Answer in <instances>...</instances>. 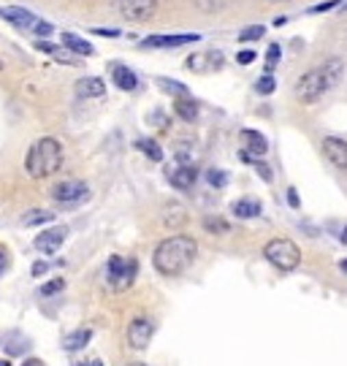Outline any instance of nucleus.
Returning a JSON list of instances; mask_svg holds the SVG:
<instances>
[{
	"label": "nucleus",
	"instance_id": "f257e3e1",
	"mask_svg": "<svg viewBox=\"0 0 347 366\" xmlns=\"http://www.w3.org/2000/svg\"><path fill=\"white\" fill-rule=\"evenodd\" d=\"M198 255V241L193 236H168L155 247L152 263L163 277H179L190 269Z\"/></svg>",
	"mask_w": 347,
	"mask_h": 366
},
{
	"label": "nucleus",
	"instance_id": "f03ea898",
	"mask_svg": "<svg viewBox=\"0 0 347 366\" xmlns=\"http://www.w3.org/2000/svg\"><path fill=\"white\" fill-rule=\"evenodd\" d=\"M342 73H345V63L339 57H331L320 68H312V71H307L304 76H298L293 92H296V98L301 103H318L342 79Z\"/></svg>",
	"mask_w": 347,
	"mask_h": 366
},
{
	"label": "nucleus",
	"instance_id": "7ed1b4c3",
	"mask_svg": "<svg viewBox=\"0 0 347 366\" xmlns=\"http://www.w3.org/2000/svg\"><path fill=\"white\" fill-rule=\"evenodd\" d=\"M63 166V144L52 136L47 139H38L36 144L27 149V157H25V168L33 179H47L52 177L57 168Z\"/></svg>",
	"mask_w": 347,
	"mask_h": 366
},
{
	"label": "nucleus",
	"instance_id": "20e7f679",
	"mask_svg": "<svg viewBox=\"0 0 347 366\" xmlns=\"http://www.w3.org/2000/svg\"><path fill=\"white\" fill-rule=\"evenodd\" d=\"M264 255L266 261L279 269V272H293L298 263H301V250L296 241L290 239H272L266 247H264Z\"/></svg>",
	"mask_w": 347,
	"mask_h": 366
},
{
	"label": "nucleus",
	"instance_id": "39448f33",
	"mask_svg": "<svg viewBox=\"0 0 347 366\" xmlns=\"http://www.w3.org/2000/svg\"><path fill=\"white\" fill-rule=\"evenodd\" d=\"M139 274V263L136 258H125V255H112L109 258V266H106V280L114 291H128L133 285Z\"/></svg>",
	"mask_w": 347,
	"mask_h": 366
},
{
	"label": "nucleus",
	"instance_id": "423d86ee",
	"mask_svg": "<svg viewBox=\"0 0 347 366\" xmlns=\"http://www.w3.org/2000/svg\"><path fill=\"white\" fill-rule=\"evenodd\" d=\"M87 196H90V187L84 182H79V179H68V182H60V185L52 187V198L57 204H79Z\"/></svg>",
	"mask_w": 347,
	"mask_h": 366
},
{
	"label": "nucleus",
	"instance_id": "0eeeda50",
	"mask_svg": "<svg viewBox=\"0 0 347 366\" xmlns=\"http://www.w3.org/2000/svg\"><path fill=\"white\" fill-rule=\"evenodd\" d=\"M117 11H120L125 19L144 22V19H149V16L157 11V0H120V3H117Z\"/></svg>",
	"mask_w": 347,
	"mask_h": 366
},
{
	"label": "nucleus",
	"instance_id": "6e6552de",
	"mask_svg": "<svg viewBox=\"0 0 347 366\" xmlns=\"http://www.w3.org/2000/svg\"><path fill=\"white\" fill-rule=\"evenodd\" d=\"M239 142H242V157H244V160H255V157H261V155L269 152L266 136L258 133V131H250V128L242 131V133H239Z\"/></svg>",
	"mask_w": 347,
	"mask_h": 366
},
{
	"label": "nucleus",
	"instance_id": "1a4fd4ad",
	"mask_svg": "<svg viewBox=\"0 0 347 366\" xmlns=\"http://www.w3.org/2000/svg\"><path fill=\"white\" fill-rule=\"evenodd\" d=\"M66 236H68V228L66 225H57V228H49V231H41L38 236H36V250H41L44 255H55L60 247H63V241H66Z\"/></svg>",
	"mask_w": 347,
	"mask_h": 366
},
{
	"label": "nucleus",
	"instance_id": "9d476101",
	"mask_svg": "<svg viewBox=\"0 0 347 366\" xmlns=\"http://www.w3.org/2000/svg\"><path fill=\"white\" fill-rule=\"evenodd\" d=\"M0 19L16 25V27H22V30H33V33H36V27H38V22H41L33 11L19 8V5H3V8H0Z\"/></svg>",
	"mask_w": 347,
	"mask_h": 366
},
{
	"label": "nucleus",
	"instance_id": "9b49d317",
	"mask_svg": "<svg viewBox=\"0 0 347 366\" xmlns=\"http://www.w3.org/2000/svg\"><path fill=\"white\" fill-rule=\"evenodd\" d=\"M152 334H155L152 320H146V317H136V320L128 326V345H131L133 350H146V348H149Z\"/></svg>",
	"mask_w": 347,
	"mask_h": 366
},
{
	"label": "nucleus",
	"instance_id": "f8f14e48",
	"mask_svg": "<svg viewBox=\"0 0 347 366\" xmlns=\"http://www.w3.org/2000/svg\"><path fill=\"white\" fill-rule=\"evenodd\" d=\"M190 41H201L198 33H174V36H149L144 38V47H152V49H177V47H185Z\"/></svg>",
	"mask_w": 347,
	"mask_h": 366
},
{
	"label": "nucleus",
	"instance_id": "ddd939ff",
	"mask_svg": "<svg viewBox=\"0 0 347 366\" xmlns=\"http://www.w3.org/2000/svg\"><path fill=\"white\" fill-rule=\"evenodd\" d=\"M166 177H168V182H171L177 190H190V187L196 185V179H198V171H196V166H190V163H179V166L168 168Z\"/></svg>",
	"mask_w": 347,
	"mask_h": 366
},
{
	"label": "nucleus",
	"instance_id": "4468645a",
	"mask_svg": "<svg viewBox=\"0 0 347 366\" xmlns=\"http://www.w3.org/2000/svg\"><path fill=\"white\" fill-rule=\"evenodd\" d=\"M323 155L329 157L331 166H337L339 171H347V142L345 139H337V136L323 139Z\"/></svg>",
	"mask_w": 347,
	"mask_h": 366
},
{
	"label": "nucleus",
	"instance_id": "2eb2a0df",
	"mask_svg": "<svg viewBox=\"0 0 347 366\" xmlns=\"http://www.w3.org/2000/svg\"><path fill=\"white\" fill-rule=\"evenodd\" d=\"M222 66V55L220 52H196L188 57V71L193 73H209L217 71Z\"/></svg>",
	"mask_w": 347,
	"mask_h": 366
},
{
	"label": "nucleus",
	"instance_id": "dca6fc26",
	"mask_svg": "<svg viewBox=\"0 0 347 366\" xmlns=\"http://www.w3.org/2000/svg\"><path fill=\"white\" fill-rule=\"evenodd\" d=\"M103 92H106V84L98 76H84V79L76 81V95L79 98H101Z\"/></svg>",
	"mask_w": 347,
	"mask_h": 366
},
{
	"label": "nucleus",
	"instance_id": "f3484780",
	"mask_svg": "<svg viewBox=\"0 0 347 366\" xmlns=\"http://www.w3.org/2000/svg\"><path fill=\"white\" fill-rule=\"evenodd\" d=\"M112 79H114V84H117L120 90H125V92H131V90L139 87V76L131 71L128 66H114V68H112Z\"/></svg>",
	"mask_w": 347,
	"mask_h": 366
},
{
	"label": "nucleus",
	"instance_id": "a211bd4d",
	"mask_svg": "<svg viewBox=\"0 0 347 366\" xmlns=\"http://www.w3.org/2000/svg\"><path fill=\"white\" fill-rule=\"evenodd\" d=\"M231 212L242 220H253V218H258V215H261V204H258V201H253V198H242V201H233Z\"/></svg>",
	"mask_w": 347,
	"mask_h": 366
},
{
	"label": "nucleus",
	"instance_id": "6ab92c4d",
	"mask_svg": "<svg viewBox=\"0 0 347 366\" xmlns=\"http://www.w3.org/2000/svg\"><path fill=\"white\" fill-rule=\"evenodd\" d=\"M90 339H92V331L90 328H76L73 334L66 337V342H63V348L73 353V350H81V348H87L90 345Z\"/></svg>",
	"mask_w": 347,
	"mask_h": 366
},
{
	"label": "nucleus",
	"instance_id": "aec40b11",
	"mask_svg": "<svg viewBox=\"0 0 347 366\" xmlns=\"http://www.w3.org/2000/svg\"><path fill=\"white\" fill-rule=\"evenodd\" d=\"M60 41H63V49H70L73 55H92V44H87L84 38H79L73 33H63Z\"/></svg>",
	"mask_w": 347,
	"mask_h": 366
},
{
	"label": "nucleus",
	"instance_id": "412c9836",
	"mask_svg": "<svg viewBox=\"0 0 347 366\" xmlns=\"http://www.w3.org/2000/svg\"><path fill=\"white\" fill-rule=\"evenodd\" d=\"M174 112H177L185 122H193V120L198 117V106H196V101H190V98H185V95L174 103Z\"/></svg>",
	"mask_w": 347,
	"mask_h": 366
},
{
	"label": "nucleus",
	"instance_id": "4be33fe9",
	"mask_svg": "<svg viewBox=\"0 0 347 366\" xmlns=\"http://www.w3.org/2000/svg\"><path fill=\"white\" fill-rule=\"evenodd\" d=\"M264 33H266L264 25H250V27H244V30L239 33V41H242V44H253V41L264 38Z\"/></svg>",
	"mask_w": 347,
	"mask_h": 366
},
{
	"label": "nucleus",
	"instance_id": "5701e85b",
	"mask_svg": "<svg viewBox=\"0 0 347 366\" xmlns=\"http://www.w3.org/2000/svg\"><path fill=\"white\" fill-rule=\"evenodd\" d=\"M136 146H139V149L144 152V155H146V157H149V160H155V163H160V160H163V149L157 146V142H146V139H141Z\"/></svg>",
	"mask_w": 347,
	"mask_h": 366
},
{
	"label": "nucleus",
	"instance_id": "b1692460",
	"mask_svg": "<svg viewBox=\"0 0 347 366\" xmlns=\"http://www.w3.org/2000/svg\"><path fill=\"white\" fill-rule=\"evenodd\" d=\"M166 225H182L185 222V209L179 207V204H171L168 209H166Z\"/></svg>",
	"mask_w": 347,
	"mask_h": 366
},
{
	"label": "nucleus",
	"instance_id": "393cba45",
	"mask_svg": "<svg viewBox=\"0 0 347 366\" xmlns=\"http://www.w3.org/2000/svg\"><path fill=\"white\" fill-rule=\"evenodd\" d=\"M274 87H277V81H274V76H272V73H264V76L255 81V90H258L261 95H272V92H274Z\"/></svg>",
	"mask_w": 347,
	"mask_h": 366
},
{
	"label": "nucleus",
	"instance_id": "a878e982",
	"mask_svg": "<svg viewBox=\"0 0 347 366\" xmlns=\"http://www.w3.org/2000/svg\"><path fill=\"white\" fill-rule=\"evenodd\" d=\"M279 57H282V49H279V44H269V49H266V71L272 73L274 68H277Z\"/></svg>",
	"mask_w": 347,
	"mask_h": 366
},
{
	"label": "nucleus",
	"instance_id": "bb28decb",
	"mask_svg": "<svg viewBox=\"0 0 347 366\" xmlns=\"http://www.w3.org/2000/svg\"><path fill=\"white\" fill-rule=\"evenodd\" d=\"M204 228H207L209 233H228L231 231V225L222 218H207L204 220Z\"/></svg>",
	"mask_w": 347,
	"mask_h": 366
},
{
	"label": "nucleus",
	"instance_id": "cd10ccee",
	"mask_svg": "<svg viewBox=\"0 0 347 366\" xmlns=\"http://www.w3.org/2000/svg\"><path fill=\"white\" fill-rule=\"evenodd\" d=\"M52 218H55L52 212H41V209H36V212H27V215L22 218V222H25V225H38V222H49Z\"/></svg>",
	"mask_w": 347,
	"mask_h": 366
},
{
	"label": "nucleus",
	"instance_id": "c85d7f7f",
	"mask_svg": "<svg viewBox=\"0 0 347 366\" xmlns=\"http://www.w3.org/2000/svg\"><path fill=\"white\" fill-rule=\"evenodd\" d=\"M207 179L211 187H225L228 185V174L225 171H220V168H211V171H207Z\"/></svg>",
	"mask_w": 347,
	"mask_h": 366
},
{
	"label": "nucleus",
	"instance_id": "c756f323",
	"mask_svg": "<svg viewBox=\"0 0 347 366\" xmlns=\"http://www.w3.org/2000/svg\"><path fill=\"white\" fill-rule=\"evenodd\" d=\"M193 3H196V8H201V11L211 14V11H220L228 0H193Z\"/></svg>",
	"mask_w": 347,
	"mask_h": 366
},
{
	"label": "nucleus",
	"instance_id": "7c9ffc66",
	"mask_svg": "<svg viewBox=\"0 0 347 366\" xmlns=\"http://www.w3.org/2000/svg\"><path fill=\"white\" fill-rule=\"evenodd\" d=\"M66 288V280H52V283H47V285H41V291L38 296H55V293H60Z\"/></svg>",
	"mask_w": 347,
	"mask_h": 366
},
{
	"label": "nucleus",
	"instance_id": "2f4dec72",
	"mask_svg": "<svg viewBox=\"0 0 347 366\" xmlns=\"http://www.w3.org/2000/svg\"><path fill=\"white\" fill-rule=\"evenodd\" d=\"M160 87L166 92H174V95H188V90L179 84V81H168V79H160Z\"/></svg>",
	"mask_w": 347,
	"mask_h": 366
},
{
	"label": "nucleus",
	"instance_id": "473e14b6",
	"mask_svg": "<svg viewBox=\"0 0 347 366\" xmlns=\"http://www.w3.org/2000/svg\"><path fill=\"white\" fill-rule=\"evenodd\" d=\"M49 55H55V57H57L60 63H66V66H79V63H76V55H70V52H66V49H57V47H55Z\"/></svg>",
	"mask_w": 347,
	"mask_h": 366
},
{
	"label": "nucleus",
	"instance_id": "72a5a7b5",
	"mask_svg": "<svg viewBox=\"0 0 347 366\" xmlns=\"http://www.w3.org/2000/svg\"><path fill=\"white\" fill-rule=\"evenodd\" d=\"M339 5V0H329V3H318V5H312L309 8V14H323V11H331V8H337Z\"/></svg>",
	"mask_w": 347,
	"mask_h": 366
},
{
	"label": "nucleus",
	"instance_id": "f704fd0d",
	"mask_svg": "<svg viewBox=\"0 0 347 366\" xmlns=\"http://www.w3.org/2000/svg\"><path fill=\"white\" fill-rule=\"evenodd\" d=\"M253 60H255V52H253V49H244V52L236 55V63H239V66H250Z\"/></svg>",
	"mask_w": 347,
	"mask_h": 366
},
{
	"label": "nucleus",
	"instance_id": "c9c22d12",
	"mask_svg": "<svg viewBox=\"0 0 347 366\" xmlns=\"http://www.w3.org/2000/svg\"><path fill=\"white\" fill-rule=\"evenodd\" d=\"M255 171L264 177V182H272V171H269V166H266V163H258V157H255Z\"/></svg>",
	"mask_w": 347,
	"mask_h": 366
},
{
	"label": "nucleus",
	"instance_id": "e433bc0d",
	"mask_svg": "<svg viewBox=\"0 0 347 366\" xmlns=\"http://www.w3.org/2000/svg\"><path fill=\"white\" fill-rule=\"evenodd\" d=\"M92 33H95V36H109V38H117V36H120V30H106V27H95Z\"/></svg>",
	"mask_w": 347,
	"mask_h": 366
},
{
	"label": "nucleus",
	"instance_id": "4c0bfd02",
	"mask_svg": "<svg viewBox=\"0 0 347 366\" xmlns=\"http://www.w3.org/2000/svg\"><path fill=\"white\" fill-rule=\"evenodd\" d=\"M5 266H8V250H5V247H0V274L5 272Z\"/></svg>",
	"mask_w": 347,
	"mask_h": 366
},
{
	"label": "nucleus",
	"instance_id": "58836bf2",
	"mask_svg": "<svg viewBox=\"0 0 347 366\" xmlns=\"http://www.w3.org/2000/svg\"><path fill=\"white\" fill-rule=\"evenodd\" d=\"M47 269H49V266H47L44 261H38V263H33V274H36V277H41V274H44Z\"/></svg>",
	"mask_w": 347,
	"mask_h": 366
},
{
	"label": "nucleus",
	"instance_id": "ea45409f",
	"mask_svg": "<svg viewBox=\"0 0 347 366\" xmlns=\"http://www.w3.org/2000/svg\"><path fill=\"white\" fill-rule=\"evenodd\" d=\"M73 366H103L98 358H90V361H73Z\"/></svg>",
	"mask_w": 347,
	"mask_h": 366
},
{
	"label": "nucleus",
	"instance_id": "a19ab883",
	"mask_svg": "<svg viewBox=\"0 0 347 366\" xmlns=\"http://www.w3.org/2000/svg\"><path fill=\"white\" fill-rule=\"evenodd\" d=\"M287 201H290V207H298V196H296V190H293V187L287 190Z\"/></svg>",
	"mask_w": 347,
	"mask_h": 366
},
{
	"label": "nucleus",
	"instance_id": "79ce46f5",
	"mask_svg": "<svg viewBox=\"0 0 347 366\" xmlns=\"http://www.w3.org/2000/svg\"><path fill=\"white\" fill-rule=\"evenodd\" d=\"M22 366H47V364H44V361H38V358H27Z\"/></svg>",
	"mask_w": 347,
	"mask_h": 366
},
{
	"label": "nucleus",
	"instance_id": "37998d69",
	"mask_svg": "<svg viewBox=\"0 0 347 366\" xmlns=\"http://www.w3.org/2000/svg\"><path fill=\"white\" fill-rule=\"evenodd\" d=\"M285 22H287V16H277V19H274V27H282Z\"/></svg>",
	"mask_w": 347,
	"mask_h": 366
},
{
	"label": "nucleus",
	"instance_id": "c03bdc74",
	"mask_svg": "<svg viewBox=\"0 0 347 366\" xmlns=\"http://www.w3.org/2000/svg\"><path fill=\"white\" fill-rule=\"evenodd\" d=\"M339 241H342V244H347V225H345V231L339 233Z\"/></svg>",
	"mask_w": 347,
	"mask_h": 366
},
{
	"label": "nucleus",
	"instance_id": "a18cd8bd",
	"mask_svg": "<svg viewBox=\"0 0 347 366\" xmlns=\"http://www.w3.org/2000/svg\"><path fill=\"white\" fill-rule=\"evenodd\" d=\"M339 269H342V272L347 274V261H342V263H339Z\"/></svg>",
	"mask_w": 347,
	"mask_h": 366
},
{
	"label": "nucleus",
	"instance_id": "49530a36",
	"mask_svg": "<svg viewBox=\"0 0 347 366\" xmlns=\"http://www.w3.org/2000/svg\"><path fill=\"white\" fill-rule=\"evenodd\" d=\"M272 3H287V0H272Z\"/></svg>",
	"mask_w": 347,
	"mask_h": 366
},
{
	"label": "nucleus",
	"instance_id": "de8ad7c7",
	"mask_svg": "<svg viewBox=\"0 0 347 366\" xmlns=\"http://www.w3.org/2000/svg\"><path fill=\"white\" fill-rule=\"evenodd\" d=\"M128 366H144V364H128Z\"/></svg>",
	"mask_w": 347,
	"mask_h": 366
},
{
	"label": "nucleus",
	"instance_id": "09e8293b",
	"mask_svg": "<svg viewBox=\"0 0 347 366\" xmlns=\"http://www.w3.org/2000/svg\"><path fill=\"white\" fill-rule=\"evenodd\" d=\"M0 366H8V364H5V361H0Z\"/></svg>",
	"mask_w": 347,
	"mask_h": 366
},
{
	"label": "nucleus",
	"instance_id": "8fccbe9b",
	"mask_svg": "<svg viewBox=\"0 0 347 366\" xmlns=\"http://www.w3.org/2000/svg\"><path fill=\"white\" fill-rule=\"evenodd\" d=\"M0 68H3V63H0Z\"/></svg>",
	"mask_w": 347,
	"mask_h": 366
}]
</instances>
